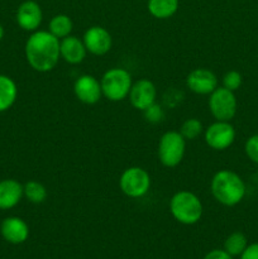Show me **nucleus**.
<instances>
[{
    "label": "nucleus",
    "mask_w": 258,
    "mask_h": 259,
    "mask_svg": "<svg viewBox=\"0 0 258 259\" xmlns=\"http://www.w3.org/2000/svg\"><path fill=\"white\" fill-rule=\"evenodd\" d=\"M24 53L28 65L34 71H52L61 58L60 39L48 30H35L25 42Z\"/></svg>",
    "instance_id": "f257e3e1"
},
{
    "label": "nucleus",
    "mask_w": 258,
    "mask_h": 259,
    "mask_svg": "<svg viewBox=\"0 0 258 259\" xmlns=\"http://www.w3.org/2000/svg\"><path fill=\"white\" fill-rule=\"evenodd\" d=\"M210 191L219 204L235 206L245 196V184L242 177L230 169H220L212 176Z\"/></svg>",
    "instance_id": "f03ea898"
},
{
    "label": "nucleus",
    "mask_w": 258,
    "mask_h": 259,
    "mask_svg": "<svg viewBox=\"0 0 258 259\" xmlns=\"http://www.w3.org/2000/svg\"><path fill=\"white\" fill-rule=\"evenodd\" d=\"M169 211L184 225L196 224L202 217V202L194 192L179 191L169 200Z\"/></svg>",
    "instance_id": "7ed1b4c3"
},
{
    "label": "nucleus",
    "mask_w": 258,
    "mask_h": 259,
    "mask_svg": "<svg viewBox=\"0 0 258 259\" xmlns=\"http://www.w3.org/2000/svg\"><path fill=\"white\" fill-rule=\"evenodd\" d=\"M103 95L110 101H121L128 98L133 81L131 73L120 67L106 71L100 80Z\"/></svg>",
    "instance_id": "20e7f679"
},
{
    "label": "nucleus",
    "mask_w": 258,
    "mask_h": 259,
    "mask_svg": "<svg viewBox=\"0 0 258 259\" xmlns=\"http://www.w3.org/2000/svg\"><path fill=\"white\" fill-rule=\"evenodd\" d=\"M186 151V139L180 132L169 131L161 137L158 143V159L164 167L174 168L184 159Z\"/></svg>",
    "instance_id": "39448f33"
},
{
    "label": "nucleus",
    "mask_w": 258,
    "mask_h": 259,
    "mask_svg": "<svg viewBox=\"0 0 258 259\" xmlns=\"http://www.w3.org/2000/svg\"><path fill=\"white\" fill-rule=\"evenodd\" d=\"M119 186L124 195L131 199H139L149 191L151 176L142 167H129L121 174Z\"/></svg>",
    "instance_id": "423d86ee"
},
{
    "label": "nucleus",
    "mask_w": 258,
    "mask_h": 259,
    "mask_svg": "<svg viewBox=\"0 0 258 259\" xmlns=\"http://www.w3.org/2000/svg\"><path fill=\"white\" fill-rule=\"evenodd\" d=\"M237 98L234 93L218 86L209 95V110L217 120L230 121L237 114Z\"/></svg>",
    "instance_id": "0eeeda50"
},
{
    "label": "nucleus",
    "mask_w": 258,
    "mask_h": 259,
    "mask_svg": "<svg viewBox=\"0 0 258 259\" xmlns=\"http://www.w3.org/2000/svg\"><path fill=\"white\" fill-rule=\"evenodd\" d=\"M204 138L211 149L224 151L234 143L235 129L230 121L217 120L205 129Z\"/></svg>",
    "instance_id": "6e6552de"
},
{
    "label": "nucleus",
    "mask_w": 258,
    "mask_h": 259,
    "mask_svg": "<svg viewBox=\"0 0 258 259\" xmlns=\"http://www.w3.org/2000/svg\"><path fill=\"white\" fill-rule=\"evenodd\" d=\"M128 98L133 108L144 111L149 106L156 104L157 89L148 78H141L132 85Z\"/></svg>",
    "instance_id": "1a4fd4ad"
},
{
    "label": "nucleus",
    "mask_w": 258,
    "mask_h": 259,
    "mask_svg": "<svg viewBox=\"0 0 258 259\" xmlns=\"http://www.w3.org/2000/svg\"><path fill=\"white\" fill-rule=\"evenodd\" d=\"M83 45L88 52L95 56H104L111 50L113 38L111 34L100 25L90 27L83 34Z\"/></svg>",
    "instance_id": "9d476101"
},
{
    "label": "nucleus",
    "mask_w": 258,
    "mask_h": 259,
    "mask_svg": "<svg viewBox=\"0 0 258 259\" xmlns=\"http://www.w3.org/2000/svg\"><path fill=\"white\" fill-rule=\"evenodd\" d=\"M73 93L78 101L88 105H94L103 96L100 81L93 75H82L73 83Z\"/></svg>",
    "instance_id": "9b49d317"
},
{
    "label": "nucleus",
    "mask_w": 258,
    "mask_h": 259,
    "mask_svg": "<svg viewBox=\"0 0 258 259\" xmlns=\"http://www.w3.org/2000/svg\"><path fill=\"white\" fill-rule=\"evenodd\" d=\"M219 85L217 75L207 68H195L187 75L186 86L195 94L210 95Z\"/></svg>",
    "instance_id": "f8f14e48"
},
{
    "label": "nucleus",
    "mask_w": 258,
    "mask_h": 259,
    "mask_svg": "<svg viewBox=\"0 0 258 259\" xmlns=\"http://www.w3.org/2000/svg\"><path fill=\"white\" fill-rule=\"evenodd\" d=\"M17 23L25 32H35L43 20L42 8L34 0H25L17 10Z\"/></svg>",
    "instance_id": "ddd939ff"
},
{
    "label": "nucleus",
    "mask_w": 258,
    "mask_h": 259,
    "mask_svg": "<svg viewBox=\"0 0 258 259\" xmlns=\"http://www.w3.org/2000/svg\"><path fill=\"white\" fill-rule=\"evenodd\" d=\"M0 233L10 244H22L29 237V227L22 218L9 217L2 222Z\"/></svg>",
    "instance_id": "4468645a"
},
{
    "label": "nucleus",
    "mask_w": 258,
    "mask_h": 259,
    "mask_svg": "<svg viewBox=\"0 0 258 259\" xmlns=\"http://www.w3.org/2000/svg\"><path fill=\"white\" fill-rule=\"evenodd\" d=\"M60 53L61 58H63L67 63L78 65L85 60L88 50L82 39L70 34L60 40Z\"/></svg>",
    "instance_id": "2eb2a0df"
},
{
    "label": "nucleus",
    "mask_w": 258,
    "mask_h": 259,
    "mask_svg": "<svg viewBox=\"0 0 258 259\" xmlns=\"http://www.w3.org/2000/svg\"><path fill=\"white\" fill-rule=\"evenodd\" d=\"M24 196L23 185L13 179L0 181V210H9L17 206Z\"/></svg>",
    "instance_id": "dca6fc26"
},
{
    "label": "nucleus",
    "mask_w": 258,
    "mask_h": 259,
    "mask_svg": "<svg viewBox=\"0 0 258 259\" xmlns=\"http://www.w3.org/2000/svg\"><path fill=\"white\" fill-rule=\"evenodd\" d=\"M18 96L17 83L12 77L0 75V113L7 111L14 105Z\"/></svg>",
    "instance_id": "f3484780"
},
{
    "label": "nucleus",
    "mask_w": 258,
    "mask_h": 259,
    "mask_svg": "<svg viewBox=\"0 0 258 259\" xmlns=\"http://www.w3.org/2000/svg\"><path fill=\"white\" fill-rule=\"evenodd\" d=\"M179 0H148V12L157 19H167L179 10Z\"/></svg>",
    "instance_id": "a211bd4d"
},
{
    "label": "nucleus",
    "mask_w": 258,
    "mask_h": 259,
    "mask_svg": "<svg viewBox=\"0 0 258 259\" xmlns=\"http://www.w3.org/2000/svg\"><path fill=\"white\" fill-rule=\"evenodd\" d=\"M72 28H73V23L68 15L57 14L50 20L48 32L61 40L62 38H66L67 35L71 34Z\"/></svg>",
    "instance_id": "6ab92c4d"
},
{
    "label": "nucleus",
    "mask_w": 258,
    "mask_h": 259,
    "mask_svg": "<svg viewBox=\"0 0 258 259\" xmlns=\"http://www.w3.org/2000/svg\"><path fill=\"white\" fill-rule=\"evenodd\" d=\"M248 245L247 237L240 232H234L225 239L224 250L232 257H238L244 252Z\"/></svg>",
    "instance_id": "aec40b11"
},
{
    "label": "nucleus",
    "mask_w": 258,
    "mask_h": 259,
    "mask_svg": "<svg viewBox=\"0 0 258 259\" xmlns=\"http://www.w3.org/2000/svg\"><path fill=\"white\" fill-rule=\"evenodd\" d=\"M23 192L28 201L32 204H42L47 199V189L45 187V185L34 181V180L23 185Z\"/></svg>",
    "instance_id": "412c9836"
},
{
    "label": "nucleus",
    "mask_w": 258,
    "mask_h": 259,
    "mask_svg": "<svg viewBox=\"0 0 258 259\" xmlns=\"http://www.w3.org/2000/svg\"><path fill=\"white\" fill-rule=\"evenodd\" d=\"M202 124L199 119L190 118L182 123L180 133L184 137L186 141H194V139L199 138L202 133Z\"/></svg>",
    "instance_id": "4be33fe9"
},
{
    "label": "nucleus",
    "mask_w": 258,
    "mask_h": 259,
    "mask_svg": "<svg viewBox=\"0 0 258 259\" xmlns=\"http://www.w3.org/2000/svg\"><path fill=\"white\" fill-rule=\"evenodd\" d=\"M243 82V77L238 71L232 70L228 71L224 76H223V88L228 89L230 91H237L238 89L242 86Z\"/></svg>",
    "instance_id": "5701e85b"
},
{
    "label": "nucleus",
    "mask_w": 258,
    "mask_h": 259,
    "mask_svg": "<svg viewBox=\"0 0 258 259\" xmlns=\"http://www.w3.org/2000/svg\"><path fill=\"white\" fill-rule=\"evenodd\" d=\"M245 154L253 163L258 164V134L249 137L244 146Z\"/></svg>",
    "instance_id": "b1692460"
},
{
    "label": "nucleus",
    "mask_w": 258,
    "mask_h": 259,
    "mask_svg": "<svg viewBox=\"0 0 258 259\" xmlns=\"http://www.w3.org/2000/svg\"><path fill=\"white\" fill-rule=\"evenodd\" d=\"M143 113L147 120L151 121V123H158V121H161L163 119V111H162L161 106L156 105V104H153L148 109H146Z\"/></svg>",
    "instance_id": "393cba45"
},
{
    "label": "nucleus",
    "mask_w": 258,
    "mask_h": 259,
    "mask_svg": "<svg viewBox=\"0 0 258 259\" xmlns=\"http://www.w3.org/2000/svg\"><path fill=\"white\" fill-rule=\"evenodd\" d=\"M239 257L240 259H258V243L248 244Z\"/></svg>",
    "instance_id": "a878e982"
},
{
    "label": "nucleus",
    "mask_w": 258,
    "mask_h": 259,
    "mask_svg": "<svg viewBox=\"0 0 258 259\" xmlns=\"http://www.w3.org/2000/svg\"><path fill=\"white\" fill-rule=\"evenodd\" d=\"M204 259H233V257L224 249H212L205 255Z\"/></svg>",
    "instance_id": "bb28decb"
},
{
    "label": "nucleus",
    "mask_w": 258,
    "mask_h": 259,
    "mask_svg": "<svg viewBox=\"0 0 258 259\" xmlns=\"http://www.w3.org/2000/svg\"><path fill=\"white\" fill-rule=\"evenodd\" d=\"M4 27H3V24L2 23H0V40L3 39V38H4Z\"/></svg>",
    "instance_id": "cd10ccee"
}]
</instances>
